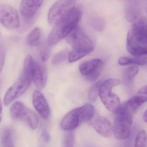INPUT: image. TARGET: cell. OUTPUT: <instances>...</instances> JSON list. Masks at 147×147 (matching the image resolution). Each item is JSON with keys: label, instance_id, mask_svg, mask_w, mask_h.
Here are the masks:
<instances>
[{"label": "cell", "instance_id": "ffe728a7", "mask_svg": "<svg viewBox=\"0 0 147 147\" xmlns=\"http://www.w3.org/2000/svg\"><path fill=\"white\" fill-rule=\"evenodd\" d=\"M139 68L136 65L130 66L124 70L122 74V79L124 83H130L138 74Z\"/></svg>", "mask_w": 147, "mask_h": 147}, {"label": "cell", "instance_id": "ba28073f", "mask_svg": "<svg viewBox=\"0 0 147 147\" xmlns=\"http://www.w3.org/2000/svg\"><path fill=\"white\" fill-rule=\"evenodd\" d=\"M0 23L8 29H18L20 22L18 12L9 5L0 3Z\"/></svg>", "mask_w": 147, "mask_h": 147}, {"label": "cell", "instance_id": "7a4b0ae2", "mask_svg": "<svg viewBox=\"0 0 147 147\" xmlns=\"http://www.w3.org/2000/svg\"><path fill=\"white\" fill-rule=\"evenodd\" d=\"M34 61L30 55L24 60L23 69L16 82L6 92L3 98V104L8 105L13 101L20 96L28 89L32 81L33 69Z\"/></svg>", "mask_w": 147, "mask_h": 147}, {"label": "cell", "instance_id": "7c38bea8", "mask_svg": "<svg viewBox=\"0 0 147 147\" xmlns=\"http://www.w3.org/2000/svg\"><path fill=\"white\" fill-rule=\"evenodd\" d=\"M47 79L46 67L43 64L34 61L33 69L32 80L36 87L42 90L45 88Z\"/></svg>", "mask_w": 147, "mask_h": 147}, {"label": "cell", "instance_id": "d4e9b609", "mask_svg": "<svg viewBox=\"0 0 147 147\" xmlns=\"http://www.w3.org/2000/svg\"><path fill=\"white\" fill-rule=\"evenodd\" d=\"M128 52L136 57L147 56V47H127Z\"/></svg>", "mask_w": 147, "mask_h": 147}, {"label": "cell", "instance_id": "4316f807", "mask_svg": "<svg viewBox=\"0 0 147 147\" xmlns=\"http://www.w3.org/2000/svg\"><path fill=\"white\" fill-rule=\"evenodd\" d=\"M69 53L66 50L60 51L55 54L52 59V63L53 64L58 65L62 63L68 57Z\"/></svg>", "mask_w": 147, "mask_h": 147}, {"label": "cell", "instance_id": "4dcf8cb0", "mask_svg": "<svg viewBox=\"0 0 147 147\" xmlns=\"http://www.w3.org/2000/svg\"><path fill=\"white\" fill-rule=\"evenodd\" d=\"M138 93L147 95V85L140 89L138 91Z\"/></svg>", "mask_w": 147, "mask_h": 147}, {"label": "cell", "instance_id": "d6a6232c", "mask_svg": "<svg viewBox=\"0 0 147 147\" xmlns=\"http://www.w3.org/2000/svg\"><path fill=\"white\" fill-rule=\"evenodd\" d=\"M2 110V103L1 99L0 97V115L1 113ZM1 116H0V123H1Z\"/></svg>", "mask_w": 147, "mask_h": 147}, {"label": "cell", "instance_id": "f1b7e54d", "mask_svg": "<svg viewBox=\"0 0 147 147\" xmlns=\"http://www.w3.org/2000/svg\"><path fill=\"white\" fill-rule=\"evenodd\" d=\"M50 49L48 46H42L40 50V55L42 61H46L49 58L50 56Z\"/></svg>", "mask_w": 147, "mask_h": 147}, {"label": "cell", "instance_id": "5bb4252c", "mask_svg": "<svg viewBox=\"0 0 147 147\" xmlns=\"http://www.w3.org/2000/svg\"><path fill=\"white\" fill-rule=\"evenodd\" d=\"M93 127L97 133L105 138L109 137L113 131L111 123L103 117H98L94 122Z\"/></svg>", "mask_w": 147, "mask_h": 147}, {"label": "cell", "instance_id": "603a6c76", "mask_svg": "<svg viewBox=\"0 0 147 147\" xmlns=\"http://www.w3.org/2000/svg\"><path fill=\"white\" fill-rule=\"evenodd\" d=\"M89 23L91 26L97 31H102L105 26V22L102 18L98 16H93L90 18Z\"/></svg>", "mask_w": 147, "mask_h": 147}, {"label": "cell", "instance_id": "cb8c5ba5", "mask_svg": "<svg viewBox=\"0 0 147 147\" xmlns=\"http://www.w3.org/2000/svg\"><path fill=\"white\" fill-rule=\"evenodd\" d=\"M147 135L144 130L139 131L136 136L135 147H147Z\"/></svg>", "mask_w": 147, "mask_h": 147}, {"label": "cell", "instance_id": "3957f363", "mask_svg": "<svg viewBox=\"0 0 147 147\" xmlns=\"http://www.w3.org/2000/svg\"><path fill=\"white\" fill-rule=\"evenodd\" d=\"M81 16V9L75 7L68 16L53 26L47 39V45H55L66 38L78 26Z\"/></svg>", "mask_w": 147, "mask_h": 147}, {"label": "cell", "instance_id": "2e32d148", "mask_svg": "<svg viewBox=\"0 0 147 147\" xmlns=\"http://www.w3.org/2000/svg\"><path fill=\"white\" fill-rule=\"evenodd\" d=\"M78 109L82 123L90 121L95 115V108L91 105H85Z\"/></svg>", "mask_w": 147, "mask_h": 147}, {"label": "cell", "instance_id": "9c48e42d", "mask_svg": "<svg viewBox=\"0 0 147 147\" xmlns=\"http://www.w3.org/2000/svg\"><path fill=\"white\" fill-rule=\"evenodd\" d=\"M104 63L98 59L88 60L82 63L79 69L80 73L88 81H94L99 78L103 69Z\"/></svg>", "mask_w": 147, "mask_h": 147}, {"label": "cell", "instance_id": "277c9868", "mask_svg": "<svg viewBox=\"0 0 147 147\" xmlns=\"http://www.w3.org/2000/svg\"><path fill=\"white\" fill-rule=\"evenodd\" d=\"M133 113L125 103L120 104L115 112V117L113 131L117 140H126L130 136L133 124Z\"/></svg>", "mask_w": 147, "mask_h": 147}, {"label": "cell", "instance_id": "7402d4cb", "mask_svg": "<svg viewBox=\"0 0 147 147\" xmlns=\"http://www.w3.org/2000/svg\"><path fill=\"white\" fill-rule=\"evenodd\" d=\"M140 12L137 8L133 7H127L125 12L126 20L129 22H135L138 20Z\"/></svg>", "mask_w": 147, "mask_h": 147}, {"label": "cell", "instance_id": "1f68e13d", "mask_svg": "<svg viewBox=\"0 0 147 147\" xmlns=\"http://www.w3.org/2000/svg\"><path fill=\"white\" fill-rule=\"evenodd\" d=\"M143 119L144 121L147 123V110L143 114Z\"/></svg>", "mask_w": 147, "mask_h": 147}, {"label": "cell", "instance_id": "83f0119b", "mask_svg": "<svg viewBox=\"0 0 147 147\" xmlns=\"http://www.w3.org/2000/svg\"><path fill=\"white\" fill-rule=\"evenodd\" d=\"M5 54L6 50L5 46L2 41L0 39V72H1L3 69L5 61Z\"/></svg>", "mask_w": 147, "mask_h": 147}, {"label": "cell", "instance_id": "52a82bcc", "mask_svg": "<svg viewBox=\"0 0 147 147\" xmlns=\"http://www.w3.org/2000/svg\"><path fill=\"white\" fill-rule=\"evenodd\" d=\"M76 0H58L51 7L48 12V21L55 26L68 16L75 7Z\"/></svg>", "mask_w": 147, "mask_h": 147}, {"label": "cell", "instance_id": "5b68a950", "mask_svg": "<svg viewBox=\"0 0 147 147\" xmlns=\"http://www.w3.org/2000/svg\"><path fill=\"white\" fill-rule=\"evenodd\" d=\"M120 80L110 78L101 84L99 88V96L106 109L115 113L120 105V100L117 95L112 93L114 87L121 84Z\"/></svg>", "mask_w": 147, "mask_h": 147}, {"label": "cell", "instance_id": "9a60e30c", "mask_svg": "<svg viewBox=\"0 0 147 147\" xmlns=\"http://www.w3.org/2000/svg\"><path fill=\"white\" fill-rule=\"evenodd\" d=\"M20 120L25 121L33 129H36L38 126L39 120L38 117L32 110L27 107L22 112Z\"/></svg>", "mask_w": 147, "mask_h": 147}, {"label": "cell", "instance_id": "484cf974", "mask_svg": "<svg viewBox=\"0 0 147 147\" xmlns=\"http://www.w3.org/2000/svg\"><path fill=\"white\" fill-rule=\"evenodd\" d=\"M102 82L99 81L93 85L90 89L88 93V98L90 101L94 102L96 100L99 95V88Z\"/></svg>", "mask_w": 147, "mask_h": 147}, {"label": "cell", "instance_id": "4fadbf2b", "mask_svg": "<svg viewBox=\"0 0 147 147\" xmlns=\"http://www.w3.org/2000/svg\"><path fill=\"white\" fill-rule=\"evenodd\" d=\"M78 108L73 109L64 117L61 123V127L63 130L70 131L78 127L82 123Z\"/></svg>", "mask_w": 147, "mask_h": 147}, {"label": "cell", "instance_id": "f546056e", "mask_svg": "<svg viewBox=\"0 0 147 147\" xmlns=\"http://www.w3.org/2000/svg\"><path fill=\"white\" fill-rule=\"evenodd\" d=\"M74 136L73 134L68 135L64 141V147H74Z\"/></svg>", "mask_w": 147, "mask_h": 147}, {"label": "cell", "instance_id": "6da1fadb", "mask_svg": "<svg viewBox=\"0 0 147 147\" xmlns=\"http://www.w3.org/2000/svg\"><path fill=\"white\" fill-rule=\"evenodd\" d=\"M66 38L73 48L68 54L69 63L79 60L92 52L94 49L92 40L79 26L76 27Z\"/></svg>", "mask_w": 147, "mask_h": 147}, {"label": "cell", "instance_id": "8fae6325", "mask_svg": "<svg viewBox=\"0 0 147 147\" xmlns=\"http://www.w3.org/2000/svg\"><path fill=\"white\" fill-rule=\"evenodd\" d=\"M33 104L35 109L43 119L47 120L50 115V109L44 95L39 91L34 92L32 98Z\"/></svg>", "mask_w": 147, "mask_h": 147}, {"label": "cell", "instance_id": "e0dca14e", "mask_svg": "<svg viewBox=\"0 0 147 147\" xmlns=\"http://www.w3.org/2000/svg\"><path fill=\"white\" fill-rule=\"evenodd\" d=\"M146 102H147L146 96L139 95L131 98L128 101L124 103L126 106L134 112Z\"/></svg>", "mask_w": 147, "mask_h": 147}, {"label": "cell", "instance_id": "836d02e7", "mask_svg": "<svg viewBox=\"0 0 147 147\" xmlns=\"http://www.w3.org/2000/svg\"><path fill=\"white\" fill-rule=\"evenodd\" d=\"M0 85H1V82H0Z\"/></svg>", "mask_w": 147, "mask_h": 147}, {"label": "cell", "instance_id": "44dd1931", "mask_svg": "<svg viewBox=\"0 0 147 147\" xmlns=\"http://www.w3.org/2000/svg\"><path fill=\"white\" fill-rule=\"evenodd\" d=\"M1 142L3 147H14L12 132L10 129L6 128L3 130L1 136Z\"/></svg>", "mask_w": 147, "mask_h": 147}, {"label": "cell", "instance_id": "d6986e66", "mask_svg": "<svg viewBox=\"0 0 147 147\" xmlns=\"http://www.w3.org/2000/svg\"><path fill=\"white\" fill-rule=\"evenodd\" d=\"M118 63L121 66L134 64L140 66H143L146 64L147 60L146 59L141 57H136L134 58L122 57L118 60Z\"/></svg>", "mask_w": 147, "mask_h": 147}, {"label": "cell", "instance_id": "ac0fdd59", "mask_svg": "<svg viewBox=\"0 0 147 147\" xmlns=\"http://www.w3.org/2000/svg\"><path fill=\"white\" fill-rule=\"evenodd\" d=\"M41 37V31L39 28L35 27L29 33L27 38L28 45L35 47L39 45Z\"/></svg>", "mask_w": 147, "mask_h": 147}, {"label": "cell", "instance_id": "30bf717a", "mask_svg": "<svg viewBox=\"0 0 147 147\" xmlns=\"http://www.w3.org/2000/svg\"><path fill=\"white\" fill-rule=\"evenodd\" d=\"M44 0H22L20 10L24 19H31L36 16Z\"/></svg>", "mask_w": 147, "mask_h": 147}, {"label": "cell", "instance_id": "8992f818", "mask_svg": "<svg viewBox=\"0 0 147 147\" xmlns=\"http://www.w3.org/2000/svg\"><path fill=\"white\" fill-rule=\"evenodd\" d=\"M127 47H147V18L134 23L127 36Z\"/></svg>", "mask_w": 147, "mask_h": 147}]
</instances>
